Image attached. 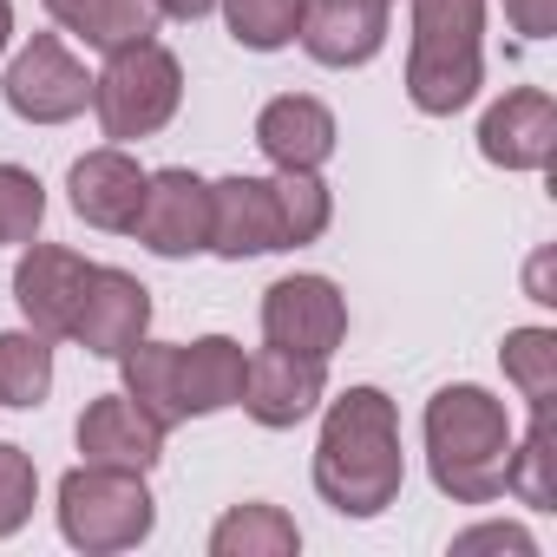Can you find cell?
Returning <instances> with one entry per match:
<instances>
[{
	"mask_svg": "<svg viewBox=\"0 0 557 557\" xmlns=\"http://www.w3.org/2000/svg\"><path fill=\"white\" fill-rule=\"evenodd\" d=\"M400 485V453H394V413L374 387L348 394L329 420V440H322V492L342 505V511H381Z\"/></svg>",
	"mask_w": 557,
	"mask_h": 557,
	"instance_id": "cell-1",
	"label": "cell"
},
{
	"mask_svg": "<svg viewBox=\"0 0 557 557\" xmlns=\"http://www.w3.org/2000/svg\"><path fill=\"white\" fill-rule=\"evenodd\" d=\"M132 394L145 400V420L171 426L184 413H210L243 400V348L236 342H197V348H138L132 355Z\"/></svg>",
	"mask_w": 557,
	"mask_h": 557,
	"instance_id": "cell-2",
	"label": "cell"
},
{
	"mask_svg": "<svg viewBox=\"0 0 557 557\" xmlns=\"http://www.w3.org/2000/svg\"><path fill=\"white\" fill-rule=\"evenodd\" d=\"M426 433H433V453H440V485L459 492V498H485L492 485L511 479V459H505V420L498 407L479 394V387H446L426 413Z\"/></svg>",
	"mask_w": 557,
	"mask_h": 557,
	"instance_id": "cell-3",
	"label": "cell"
},
{
	"mask_svg": "<svg viewBox=\"0 0 557 557\" xmlns=\"http://www.w3.org/2000/svg\"><path fill=\"white\" fill-rule=\"evenodd\" d=\"M479 86V0H420L413 40V106L459 112Z\"/></svg>",
	"mask_w": 557,
	"mask_h": 557,
	"instance_id": "cell-4",
	"label": "cell"
},
{
	"mask_svg": "<svg viewBox=\"0 0 557 557\" xmlns=\"http://www.w3.org/2000/svg\"><path fill=\"white\" fill-rule=\"evenodd\" d=\"M92 106L106 119V138H145L177 112V60L158 40H132L112 53L106 79L92 86Z\"/></svg>",
	"mask_w": 557,
	"mask_h": 557,
	"instance_id": "cell-5",
	"label": "cell"
},
{
	"mask_svg": "<svg viewBox=\"0 0 557 557\" xmlns=\"http://www.w3.org/2000/svg\"><path fill=\"white\" fill-rule=\"evenodd\" d=\"M99 518H119L112 524V544L151 531V498H145V485L125 466H92V472H73L66 479V537L73 544H92V531H99V544H106V524Z\"/></svg>",
	"mask_w": 557,
	"mask_h": 557,
	"instance_id": "cell-6",
	"label": "cell"
},
{
	"mask_svg": "<svg viewBox=\"0 0 557 557\" xmlns=\"http://www.w3.org/2000/svg\"><path fill=\"white\" fill-rule=\"evenodd\" d=\"M262 329H269V348H296V355H322L342 342L348 315H342V296L322 283V275H289L275 283L269 302H262Z\"/></svg>",
	"mask_w": 557,
	"mask_h": 557,
	"instance_id": "cell-7",
	"label": "cell"
},
{
	"mask_svg": "<svg viewBox=\"0 0 557 557\" xmlns=\"http://www.w3.org/2000/svg\"><path fill=\"white\" fill-rule=\"evenodd\" d=\"M132 230H138L158 256H190V249L210 243V190H203L190 171H164V177L145 184Z\"/></svg>",
	"mask_w": 557,
	"mask_h": 557,
	"instance_id": "cell-8",
	"label": "cell"
},
{
	"mask_svg": "<svg viewBox=\"0 0 557 557\" xmlns=\"http://www.w3.org/2000/svg\"><path fill=\"white\" fill-rule=\"evenodd\" d=\"M86 99H92V86H86V73L66 60L60 40H34V47L14 60V73H8V106H14L21 119L53 125V119L86 112Z\"/></svg>",
	"mask_w": 557,
	"mask_h": 557,
	"instance_id": "cell-9",
	"label": "cell"
},
{
	"mask_svg": "<svg viewBox=\"0 0 557 557\" xmlns=\"http://www.w3.org/2000/svg\"><path fill=\"white\" fill-rule=\"evenodd\" d=\"M302 47L322 66H361L381 53L387 34V0H302Z\"/></svg>",
	"mask_w": 557,
	"mask_h": 557,
	"instance_id": "cell-10",
	"label": "cell"
},
{
	"mask_svg": "<svg viewBox=\"0 0 557 557\" xmlns=\"http://www.w3.org/2000/svg\"><path fill=\"white\" fill-rule=\"evenodd\" d=\"M322 394V355H296V348H269L256 361H243V407L262 426H289L315 407Z\"/></svg>",
	"mask_w": 557,
	"mask_h": 557,
	"instance_id": "cell-11",
	"label": "cell"
},
{
	"mask_svg": "<svg viewBox=\"0 0 557 557\" xmlns=\"http://www.w3.org/2000/svg\"><path fill=\"white\" fill-rule=\"evenodd\" d=\"M145 315H151V302H145V289L132 283V275L92 269V275H86V302H79L73 335H79L92 355H132L138 335H145Z\"/></svg>",
	"mask_w": 557,
	"mask_h": 557,
	"instance_id": "cell-12",
	"label": "cell"
},
{
	"mask_svg": "<svg viewBox=\"0 0 557 557\" xmlns=\"http://www.w3.org/2000/svg\"><path fill=\"white\" fill-rule=\"evenodd\" d=\"M210 243L223 256H256V249H283V210H275V184L230 177L210 190Z\"/></svg>",
	"mask_w": 557,
	"mask_h": 557,
	"instance_id": "cell-13",
	"label": "cell"
},
{
	"mask_svg": "<svg viewBox=\"0 0 557 557\" xmlns=\"http://www.w3.org/2000/svg\"><path fill=\"white\" fill-rule=\"evenodd\" d=\"M86 262L66 256V249H27L21 256V275H14V289H21V309L47 329V335H73L79 322V302H86Z\"/></svg>",
	"mask_w": 557,
	"mask_h": 557,
	"instance_id": "cell-14",
	"label": "cell"
},
{
	"mask_svg": "<svg viewBox=\"0 0 557 557\" xmlns=\"http://www.w3.org/2000/svg\"><path fill=\"white\" fill-rule=\"evenodd\" d=\"M256 145L283 164V171H315V164L335 151V119H329V106H315V99H275V106L256 119Z\"/></svg>",
	"mask_w": 557,
	"mask_h": 557,
	"instance_id": "cell-15",
	"label": "cell"
},
{
	"mask_svg": "<svg viewBox=\"0 0 557 557\" xmlns=\"http://www.w3.org/2000/svg\"><path fill=\"white\" fill-rule=\"evenodd\" d=\"M550 138H557V125H550V99L544 92H511L485 119V132H479L485 158L492 164H511V171H537L550 158Z\"/></svg>",
	"mask_w": 557,
	"mask_h": 557,
	"instance_id": "cell-16",
	"label": "cell"
},
{
	"mask_svg": "<svg viewBox=\"0 0 557 557\" xmlns=\"http://www.w3.org/2000/svg\"><path fill=\"white\" fill-rule=\"evenodd\" d=\"M138 197H145V177H138V164H125L119 151H99V158H79V164H73V203H79L86 223H99V230H132Z\"/></svg>",
	"mask_w": 557,
	"mask_h": 557,
	"instance_id": "cell-17",
	"label": "cell"
},
{
	"mask_svg": "<svg viewBox=\"0 0 557 557\" xmlns=\"http://www.w3.org/2000/svg\"><path fill=\"white\" fill-rule=\"evenodd\" d=\"M79 446L99 459V466H151L158 459V420L138 413V400H99L86 420H79Z\"/></svg>",
	"mask_w": 557,
	"mask_h": 557,
	"instance_id": "cell-18",
	"label": "cell"
},
{
	"mask_svg": "<svg viewBox=\"0 0 557 557\" xmlns=\"http://www.w3.org/2000/svg\"><path fill=\"white\" fill-rule=\"evenodd\" d=\"M47 8H53L79 40H92V47H106V53H119V47H132V40L151 34V0H47Z\"/></svg>",
	"mask_w": 557,
	"mask_h": 557,
	"instance_id": "cell-19",
	"label": "cell"
},
{
	"mask_svg": "<svg viewBox=\"0 0 557 557\" xmlns=\"http://www.w3.org/2000/svg\"><path fill=\"white\" fill-rule=\"evenodd\" d=\"M53 381V361H47V342H27V335H0V400L8 407H34Z\"/></svg>",
	"mask_w": 557,
	"mask_h": 557,
	"instance_id": "cell-20",
	"label": "cell"
},
{
	"mask_svg": "<svg viewBox=\"0 0 557 557\" xmlns=\"http://www.w3.org/2000/svg\"><path fill=\"white\" fill-rule=\"evenodd\" d=\"M296 21H302V0H230V34L256 53L296 40Z\"/></svg>",
	"mask_w": 557,
	"mask_h": 557,
	"instance_id": "cell-21",
	"label": "cell"
},
{
	"mask_svg": "<svg viewBox=\"0 0 557 557\" xmlns=\"http://www.w3.org/2000/svg\"><path fill=\"white\" fill-rule=\"evenodd\" d=\"M275 210H283V249L289 243H309L322 223H329V197L309 171H289L283 184H275Z\"/></svg>",
	"mask_w": 557,
	"mask_h": 557,
	"instance_id": "cell-22",
	"label": "cell"
},
{
	"mask_svg": "<svg viewBox=\"0 0 557 557\" xmlns=\"http://www.w3.org/2000/svg\"><path fill=\"white\" fill-rule=\"evenodd\" d=\"M505 368L518 374V387L544 407L550 400V368H557V342L544 335V329H524V335H511L505 342Z\"/></svg>",
	"mask_w": 557,
	"mask_h": 557,
	"instance_id": "cell-23",
	"label": "cell"
},
{
	"mask_svg": "<svg viewBox=\"0 0 557 557\" xmlns=\"http://www.w3.org/2000/svg\"><path fill=\"white\" fill-rule=\"evenodd\" d=\"M40 210H47L40 184H34L27 171H8V164H0V243H14V236H34Z\"/></svg>",
	"mask_w": 557,
	"mask_h": 557,
	"instance_id": "cell-24",
	"label": "cell"
},
{
	"mask_svg": "<svg viewBox=\"0 0 557 557\" xmlns=\"http://www.w3.org/2000/svg\"><path fill=\"white\" fill-rule=\"evenodd\" d=\"M34 505V472L14 446H0V531H14Z\"/></svg>",
	"mask_w": 557,
	"mask_h": 557,
	"instance_id": "cell-25",
	"label": "cell"
},
{
	"mask_svg": "<svg viewBox=\"0 0 557 557\" xmlns=\"http://www.w3.org/2000/svg\"><path fill=\"white\" fill-rule=\"evenodd\" d=\"M256 537H269V544H283V550L296 544V531H283V524H275V518H262V511H256V518H230V524L216 531V550H236V544H256Z\"/></svg>",
	"mask_w": 557,
	"mask_h": 557,
	"instance_id": "cell-26",
	"label": "cell"
},
{
	"mask_svg": "<svg viewBox=\"0 0 557 557\" xmlns=\"http://www.w3.org/2000/svg\"><path fill=\"white\" fill-rule=\"evenodd\" d=\"M511 21H518V34L544 40L550 34V0H511Z\"/></svg>",
	"mask_w": 557,
	"mask_h": 557,
	"instance_id": "cell-27",
	"label": "cell"
},
{
	"mask_svg": "<svg viewBox=\"0 0 557 557\" xmlns=\"http://www.w3.org/2000/svg\"><path fill=\"white\" fill-rule=\"evenodd\" d=\"M164 14H177V21H197V14H210V0H158Z\"/></svg>",
	"mask_w": 557,
	"mask_h": 557,
	"instance_id": "cell-28",
	"label": "cell"
},
{
	"mask_svg": "<svg viewBox=\"0 0 557 557\" xmlns=\"http://www.w3.org/2000/svg\"><path fill=\"white\" fill-rule=\"evenodd\" d=\"M8 34H14V8L0 0V47H8Z\"/></svg>",
	"mask_w": 557,
	"mask_h": 557,
	"instance_id": "cell-29",
	"label": "cell"
}]
</instances>
